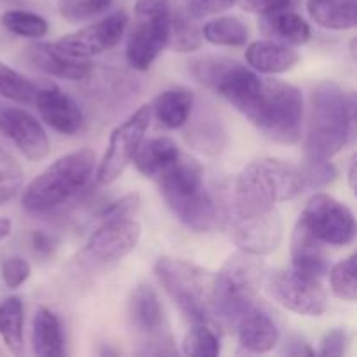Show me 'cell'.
I'll return each instance as SVG.
<instances>
[{
  "mask_svg": "<svg viewBox=\"0 0 357 357\" xmlns=\"http://www.w3.org/2000/svg\"><path fill=\"white\" fill-rule=\"evenodd\" d=\"M96 153L80 149L49 164L26 185L21 204L28 213H47L79 194L93 178Z\"/></svg>",
  "mask_w": 357,
  "mask_h": 357,
  "instance_id": "cell-6",
  "label": "cell"
},
{
  "mask_svg": "<svg viewBox=\"0 0 357 357\" xmlns=\"http://www.w3.org/2000/svg\"><path fill=\"white\" fill-rule=\"evenodd\" d=\"M157 281L180 312L192 324L211 319L213 274L194 261L174 257H160L153 265Z\"/></svg>",
  "mask_w": 357,
  "mask_h": 357,
  "instance_id": "cell-7",
  "label": "cell"
},
{
  "mask_svg": "<svg viewBox=\"0 0 357 357\" xmlns=\"http://www.w3.org/2000/svg\"><path fill=\"white\" fill-rule=\"evenodd\" d=\"M351 54H352V58L356 59V38H352L351 40Z\"/></svg>",
  "mask_w": 357,
  "mask_h": 357,
  "instance_id": "cell-47",
  "label": "cell"
},
{
  "mask_svg": "<svg viewBox=\"0 0 357 357\" xmlns=\"http://www.w3.org/2000/svg\"><path fill=\"white\" fill-rule=\"evenodd\" d=\"M260 31L272 40L286 45H303L310 40V24L300 14L289 9L275 10L271 14H260L258 21Z\"/></svg>",
  "mask_w": 357,
  "mask_h": 357,
  "instance_id": "cell-23",
  "label": "cell"
},
{
  "mask_svg": "<svg viewBox=\"0 0 357 357\" xmlns=\"http://www.w3.org/2000/svg\"><path fill=\"white\" fill-rule=\"evenodd\" d=\"M150 121H152V108L150 105H143L112 131L110 142L96 169V180L101 185L114 183L132 162L149 131Z\"/></svg>",
  "mask_w": 357,
  "mask_h": 357,
  "instance_id": "cell-10",
  "label": "cell"
},
{
  "mask_svg": "<svg viewBox=\"0 0 357 357\" xmlns=\"http://www.w3.org/2000/svg\"><path fill=\"white\" fill-rule=\"evenodd\" d=\"M202 38L213 45H223V47H239L244 45L250 38L248 26L234 16H222L208 21L204 28H201Z\"/></svg>",
  "mask_w": 357,
  "mask_h": 357,
  "instance_id": "cell-29",
  "label": "cell"
},
{
  "mask_svg": "<svg viewBox=\"0 0 357 357\" xmlns=\"http://www.w3.org/2000/svg\"><path fill=\"white\" fill-rule=\"evenodd\" d=\"M24 173L10 153L0 150V208L13 201L14 195L23 187Z\"/></svg>",
  "mask_w": 357,
  "mask_h": 357,
  "instance_id": "cell-35",
  "label": "cell"
},
{
  "mask_svg": "<svg viewBox=\"0 0 357 357\" xmlns=\"http://www.w3.org/2000/svg\"><path fill=\"white\" fill-rule=\"evenodd\" d=\"M115 0H58L61 17L70 23H79L98 16L114 3Z\"/></svg>",
  "mask_w": 357,
  "mask_h": 357,
  "instance_id": "cell-36",
  "label": "cell"
},
{
  "mask_svg": "<svg viewBox=\"0 0 357 357\" xmlns=\"http://www.w3.org/2000/svg\"><path fill=\"white\" fill-rule=\"evenodd\" d=\"M28 59L44 73L65 80L89 79L94 66L89 59L75 58L59 49L56 42H37L28 47Z\"/></svg>",
  "mask_w": 357,
  "mask_h": 357,
  "instance_id": "cell-20",
  "label": "cell"
},
{
  "mask_svg": "<svg viewBox=\"0 0 357 357\" xmlns=\"http://www.w3.org/2000/svg\"><path fill=\"white\" fill-rule=\"evenodd\" d=\"M303 181H305V188H319L328 187L337 180V167L328 160H305V166L302 167Z\"/></svg>",
  "mask_w": 357,
  "mask_h": 357,
  "instance_id": "cell-37",
  "label": "cell"
},
{
  "mask_svg": "<svg viewBox=\"0 0 357 357\" xmlns=\"http://www.w3.org/2000/svg\"><path fill=\"white\" fill-rule=\"evenodd\" d=\"M194 105L195 96L192 91L185 89V87H173V89L162 91L153 100L150 108L164 128L178 129L188 122Z\"/></svg>",
  "mask_w": 357,
  "mask_h": 357,
  "instance_id": "cell-24",
  "label": "cell"
},
{
  "mask_svg": "<svg viewBox=\"0 0 357 357\" xmlns=\"http://www.w3.org/2000/svg\"><path fill=\"white\" fill-rule=\"evenodd\" d=\"M356 255L340 260L328 274H330L331 291L337 298L344 302H356L357 298V261Z\"/></svg>",
  "mask_w": 357,
  "mask_h": 357,
  "instance_id": "cell-34",
  "label": "cell"
},
{
  "mask_svg": "<svg viewBox=\"0 0 357 357\" xmlns=\"http://www.w3.org/2000/svg\"><path fill=\"white\" fill-rule=\"evenodd\" d=\"M237 326V340L239 345L253 354L271 352L281 340V328L271 309L261 303H255L243 317Z\"/></svg>",
  "mask_w": 357,
  "mask_h": 357,
  "instance_id": "cell-19",
  "label": "cell"
},
{
  "mask_svg": "<svg viewBox=\"0 0 357 357\" xmlns=\"http://www.w3.org/2000/svg\"><path fill=\"white\" fill-rule=\"evenodd\" d=\"M295 0H237L241 9L251 14H271L275 10L289 9Z\"/></svg>",
  "mask_w": 357,
  "mask_h": 357,
  "instance_id": "cell-42",
  "label": "cell"
},
{
  "mask_svg": "<svg viewBox=\"0 0 357 357\" xmlns=\"http://www.w3.org/2000/svg\"><path fill=\"white\" fill-rule=\"evenodd\" d=\"M171 13L169 0H136L135 23L126 45V59L132 70L146 72L167 47Z\"/></svg>",
  "mask_w": 357,
  "mask_h": 357,
  "instance_id": "cell-8",
  "label": "cell"
},
{
  "mask_svg": "<svg viewBox=\"0 0 357 357\" xmlns=\"http://www.w3.org/2000/svg\"><path fill=\"white\" fill-rule=\"evenodd\" d=\"M0 21L7 31L23 38L38 40L49 31L47 21L40 14L30 13V10H7L2 14Z\"/></svg>",
  "mask_w": 357,
  "mask_h": 357,
  "instance_id": "cell-32",
  "label": "cell"
},
{
  "mask_svg": "<svg viewBox=\"0 0 357 357\" xmlns=\"http://www.w3.org/2000/svg\"><path fill=\"white\" fill-rule=\"evenodd\" d=\"M24 309L20 296H9L0 303V338L13 354H21L24 347Z\"/></svg>",
  "mask_w": 357,
  "mask_h": 357,
  "instance_id": "cell-28",
  "label": "cell"
},
{
  "mask_svg": "<svg viewBox=\"0 0 357 357\" xmlns=\"http://www.w3.org/2000/svg\"><path fill=\"white\" fill-rule=\"evenodd\" d=\"M31 345L37 356L61 357L65 354V337L58 316L45 307H38L31 324Z\"/></svg>",
  "mask_w": 357,
  "mask_h": 357,
  "instance_id": "cell-26",
  "label": "cell"
},
{
  "mask_svg": "<svg viewBox=\"0 0 357 357\" xmlns=\"http://www.w3.org/2000/svg\"><path fill=\"white\" fill-rule=\"evenodd\" d=\"M300 61V54L282 42L264 38L251 42L246 47V63L255 72L265 75H279L286 73Z\"/></svg>",
  "mask_w": 357,
  "mask_h": 357,
  "instance_id": "cell-22",
  "label": "cell"
},
{
  "mask_svg": "<svg viewBox=\"0 0 357 357\" xmlns=\"http://www.w3.org/2000/svg\"><path fill=\"white\" fill-rule=\"evenodd\" d=\"M128 23V14L124 10H117L96 23L73 31V33L63 35L61 38L56 40V45L68 52L70 56L89 59L115 47L124 37Z\"/></svg>",
  "mask_w": 357,
  "mask_h": 357,
  "instance_id": "cell-16",
  "label": "cell"
},
{
  "mask_svg": "<svg viewBox=\"0 0 357 357\" xmlns=\"http://www.w3.org/2000/svg\"><path fill=\"white\" fill-rule=\"evenodd\" d=\"M13 232V222L9 218H0V241L7 239Z\"/></svg>",
  "mask_w": 357,
  "mask_h": 357,
  "instance_id": "cell-46",
  "label": "cell"
},
{
  "mask_svg": "<svg viewBox=\"0 0 357 357\" xmlns=\"http://www.w3.org/2000/svg\"><path fill=\"white\" fill-rule=\"evenodd\" d=\"M139 239L142 225L136 220H105L103 225L91 234L82 255L93 265L114 264L132 253Z\"/></svg>",
  "mask_w": 357,
  "mask_h": 357,
  "instance_id": "cell-15",
  "label": "cell"
},
{
  "mask_svg": "<svg viewBox=\"0 0 357 357\" xmlns=\"http://www.w3.org/2000/svg\"><path fill=\"white\" fill-rule=\"evenodd\" d=\"M291 268L307 278L323 281L330 272V264L324 253V244L314 236L298 216L291 234Z\"/></svg>",
  "mask_w": 357,
  "mask_h": 357,
  "instance_id": "cell-21",
  "label": "cell"
},
{
  "mask_svg": "<svg viewBox=\"0 0 357 357\" xmlns=\"http://www.w3.org/2000/svg\"><path fill=\"white\" fill-rule=\"evenodd\" d=\"M31 274V267L23 257H9L2 264L3 284L9 289H17L28 281Z\"/></svg>",
  "mask_w": 357,
  "mask_h": 357,
  "instance_id": "cell-39",
  "label": "cell"
},
{
  "mask_svg": "<svg viewBox=\"0 0 357 357\" xmlns=\"http://www.w3.org/2000/svg\"><path fill=\"white\" fill-rule=\"evenodd\" d=\"M351 335L345 328H333L321 340V349L317 354L323 357H342L349 351Z\"/></svg>",
  "mask_w": 357,
  "mask_h": 357,
  "instance_id": "cell-40",
  "label": "cell"
},
{
  "mask_svg": "<svg viewBox=\"0 0 357 357\" xmlns=\"http://www.w3.org/2000/svg\"><path fill=\"white\" fill-rule=\"evenodd\" d=\"M300 218L323 244L347 246L356 237V220L349 206L328 194H314Z\"/></svg>",
  "mask_w": 357,
  "mask_h": 357,
  "instance_id": "cell-12",
  "label": "cell"
},
{
  "mask_svg": "<svg viewBox=\"0 0 357 357\" xmlns=\"http://www.w3.org/2000/svg\"><path fill=\"white\" fill-rule=\"evenodd\" d=\"M183 354L195 357H216L222 352V344L209 323L192 324L183 340Z\"/></svg>",
  "mask_w": 357,
  "mask_h": 357,
  "instance_id": "cell-33",
  "label": "cell"
},
{
  "mask_svg": "<svg viewBox=\"0 0 357 357\" xmlns=\"http://www.w3.org/2000/svg\"><path fill=\"white\" fill-rule=\"evenodd\" d=\"M129 326L139 340L138 354L176 356L171 337L166 310L155 289L149 282H139L132 288L128 302Z\"/></svg>",
  "mask_w": 357,
  "mask_h": 357,
  "instance_id": "cell-9",
  "label": "cell"
},
{
  "mask_svg": "<svg viewBox=\"0 0 357 357\" xmlns=\"http://www.w3.org/2000/svg\"><path fill=\"white\" fill-rule=\"evenodd\" d=\"M185 3V13L194 20L215 16L230 9L237 0H181Z\"/></svg>",
  "mask_w": 357,
  "mask_h": 357,
  "instance_id": "cell-41",
  "label": "cell"
},
{
  "mask_svg": "<svg viewBox=\"0 0 357 357\" xmlns=\"http://www.w3.org/2000/svg\"><path fill=\"white\" fill-rule=\"evenodd\" d=\"M303 190L302 167L279 159L255 160L237 178L232 211H271Z\"/></svg>",
  "mask_w": 357,
  "mask_h": 357,
  "instance_id": "cell-4",
  "label": "cell"
},
{
  "mask_svg": "<svg viewBox=\"0 0 357 357\" xmlns=\"http://www.w3.org/2000/svg\"><path fill=\"white\" fill-rule=\"evenodd\" d=\"M281 354L289 356V357H312L316 356V351L310 347V344L307 340H303L302 337H293L286 338V342L282 344Z\"/></svg>",
  "mask_w": 357,
  "mask_h": 357,
  "instance_id": "cell-43",
  "label": "cell"
},
{
  "mask_svg": "<svg viewBox=\"0 0 357 357\" xmlns=\"http://www.w3.org/2000/svg\"><path fill=\"white\" fill-rule=\"evenodd\" d=\"M33 103L45 124L59 135L72 136L82 129L84 115L80 107L54 84L37 89Z\"/></svg>",
  "mask_w": 357,
  "mask_h": 357,
  "instance_id": "cell-18",
  "label": "cell"
},
{
  "mask_svg": "<svg viewBox=\"0 0 357 357\" xmlns=\"http://www.w3.org/2000/svg\"><path fill=\"white\" fill-rule=\"evenodd\" d=\"M265 279L261 257L237 251L213 274L211 316L223 326H236L241 317L257 303L258 291Z\"/></svg>",
  "mask_w": 357,
  "mask_h": 357,
  "instance_id": "cell-5",
  "label": "cell"
},
{
  "mask_svg": "<svg viewBox=\"0 0 357 357\" xmlns=\"http://www.w3.org/2000/svg\"><path fill=\"white\" fill-rule=\"evenodd\" d=\"M356 155L351 157L349 160V169H347V180H349V187L351 190H356Z\"/></svg>",
  "mask_w": 357,
  "mask_h": 357,
  "instance_id": "cell-45",
  "label": "cell"
},
{
  "mask_svg": "<svg viewBox=\"0 0 357 357\" xmlns=\"http://www.w3.org/2000/svg\"><path fill=\"white\" fill-rule=\"evenodd\" d=\"M0 131L6 135L28 160L45 159L49 153V138L40 122L23 108H3L0 112Z\"/></svg>",
  "mask_w": 357,
  "mask_h": 357,
  "instance_id": "cell-17",
  "label": "cell"
},
{
  "mask_svg": "<svg viewBox=\"0 0 357 357\" xmlns=\"http://www.w3.org/2000/svg\"><path fill=\"white\" fill-rule=\"evenodd\" d=\"M268 291L284 309L307 317H319L328 309V295L319 279L307 278L293 268L272 272Z\"/></svg>",
  "mask_w": 357,
  "mask_h": 357,
  "instance_id": "cell-13",
  "label": "cell"
},
{
  "mask_svg": "<svg viewBox=\"0 0 357 357\" xmlns=\"http://www.w3.org/2000/svg\"><path fill=\"white\" fill-rule=\"evenodd\" d=\"M155 181L167 208L185 227L195 232L215 229L218 211L204 185V167L197 159L180 153Z\"/></svg>",
  "mask_w": 357,
  "mask_h": 357,
  "instance_id": "cell-3",
  "label": "cell"
},
{
  "mask_svg": "<svg viewBox=\"0 0 357 357\" xmlns=\"http://www.w3.org/2000/svg\"><path fill=\"white\" fill-rule=\"evenodd\" d=\"M37 86L28 77L0 61V96L17 105H30L35 101Z\"/></svg>",
  "mask_w": 357,
  "mask_h": 357,
  "instance_id": "cell-31",
  "label": "cell"
},
{
  "mask_svg": "<svg viewBox=\"0 0 357 357\" xmlns=\"http://www.w3.org/2000/svg\"><path fill=\"white\" fill-rule=\"evenodd\" d=\"M237 110L271 142L295 145L302 139L305 105L298 87L278 79H261Z\"/></svg>",
  "mask_w": 357,
  "mask_h": 357,
  "instance_id": "cell-2",
  "label": "cell"
},
{
  "mask_svg": "<svg viewBox=\"0 0 357 357\" xmlns=\"http://www.w3.org/2000/svg\"><path fill=\"white\" fill-rule=\"evenodd\" d=\"M356 94L345 93L333 80H323L309 98L305 128V160L337 155L356 132Z\"/></svg>",
  "mask_w": 357,
  "mask_h": 357,
  "instance_id": "cell-1",
  "label": "cell"
},
{
  "mask_svg": "<svg viewBox=\"0 0 357 357\" xmlns=\"http://www.w3.org/2000/svg\"><path fill=\"white\" fill-rule=\"evenodd\" d=\"M139 206H142V195L131 192V194L122 195L117 201H112L110 204L105 206L101 209V218L105 220H124V218H135L138 213Z\"/></svg>",
  "mask_w": 357,
  "mask_h": 357,
  "instance_id": "cell-38",
  "label": "cell"
},
{
  "mask_svg": "<svg viewBox=\"0 0 357 357\" xmlns=\"http://www.w3.org/2000/svg\"><path fill=\"white\" fill-rule=\"evenodd\" d=\"M31 246H33L35 253L42 255V257H49L58 248V237L49 232H44V230H35L31 234Z\"/></svg>",
  "mask_w": 357,
  "mask_h": 357,
  "instance_id": "cell-44",
  "label": "cell"
},
{
  "mask_svg": "<svg viewBox=\"0 0 357 357\" xmlns=\"http://www.w3.org/2000/svg\"><path fill=\"white\" fill-rule=\"evenodd\" d=\"M230 237L241 251L257 257L274 253L282 241V220L278 209L261 213L232 211Z\"/></svg>",
  "mask_w": 357,
  "mask_h": 357,
  "instance_id": "cell-14",
  "label": "cell"
},
{
  "mask_svg": "<svg viewBox=\"0 0 357 357\" xmlns=\"http://www.w3.org/2000/svg\"><path fill=\"white\" fill-rule=\"evenodd\" d=\"M357 0H309V17L326 30H351L356 26Z\"/></svg>",
  "mask_w": 357,
  "mask_h": 357,
  "instance_id": "cell-27",
  "label": "cell"
},
{
  "mask_svg": "<svg viewBox=\"0 0 357 357\" xmlns=\"http://www.w3.org/2000/svg\"><path fill=\"white\" fill-rule=\"evenodd\" d=\"M180 153V149L173 139L167 136H157L139 145L132 162L143 176L155 181L160 173L178 159Z\"/></svg>",
  "mask_w": 357,
  "mask_h": 357,
  "instance_id": "cell-25",
  "label": "cell"
},
{
  "mask_svg": "<svg viewBox=\"0 0 357 357\" xmlns=\"http://www.w3.org/2000/svg\"><path fill=\"white\" fill-rule=\"evenodd\" d=\"M202 31L194 23V17L188 16L185 10H174L171 13L169 24V40L167 47L176 52H192L201 47Z\"/></svg>",
  "mask_w": 357,
  "mask_h": 357,
  "instance_id": "cell-30",
  "label": "cell"
},
{
  "mask_svg": "<svg viewBox=\"0 0 357 357\" xmlns=\"http://www.w3.org/2000/svg\"><path fill=\"white\" fill-rule=\"evenodd\" d=\"M190 73L199 84L237 107L260 80L253 68L225 56H204L190 63Z\"/></svg>",
  "mask_w": 357,
  "mask_h": 357,
  "instance_id": "cell-11",
  "label": "cell"
}]
</instances>
